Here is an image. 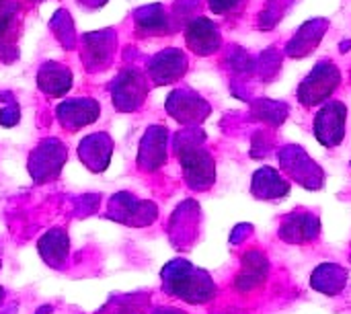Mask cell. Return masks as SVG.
Here are the masks:
<instances>
[{"label":"cell","mask_w":351,"mask_h":314,"mask_svg":"<svg viewBox=\"0 0 351 314\" xmlns=\"http://www.w3.org/2000/svg\"><path fill=\"white\" fill-rule=\"evenodd\" d=\"M150 70H152V76L156 78V82H171V80H175L173 76H177L179 72L185 70V56L175 49L160 51L158 56L152 58Z\"/></svg>","instance_id":"1"},{"label":"cell","mask_w":351,"mask_h":314,"mask_svg":"<svg viewBox=\"0 0 351 314\" xmlns=\"http://www.w3.org/2000/svg\"><path fill=\"white\" fill-rule=\"evenodd\" d=\"M218 35H216V27L206 21V19H197L189 25L187 29V43L191 45L193 51L199 53H208L216 47Z\"/></svg>","instance_id":"2"},{"label":"cell","mask_w":351,"mask_h":314,"mask_svg":"<svg viewBox=\"0 0 351 314\" xmlns=\"http://www.w3.org/2000/svg\"><path fill=\"white\" fill-rule=\"evenodd\" d=\"M41 72H43L45 76H51V80L39 78L41 88H43L45 93H49L51 97L64 95V93L70 88V84H72V74H70L68 68H62V66H56V64H45V66L41 68Z\"/></svg>","instance_id":"3"}]
</instances>
